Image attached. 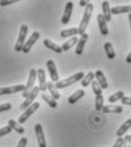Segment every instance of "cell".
I'll use <instances>...</instances> for the list:
<instances>
[{
  "label": "cell",
  "mask_w": 131,
  "mask_h": 147,
  "mask_svg": "<svg viewBox=\"0 0 131 147\" xmlns=\"http://www.w3.org/2000/svg\"><path fill=\"white\" fill-rule=\"evenodd\" d=\"M93 11H94V5L93 3H88L86 6V10H84V14H83V17L80 22V25L78 28V34L82 36L86 33V30L88 28V24H89V21L91 18V15H93Z\"/></svg>",
  "instance_id": "6da1fadb"
},
{
  "label": "cell",
  "mask_w": 131,
  "mask_h": 147,
  "mask_svg": "<svg viewBox=\"0 0 131 147\" xmlns=\"http://www.w3.org/2000/svg\"><path fill=\"white\" fill-rule=\"evenodd\" d=\"M83 78H84V73H83V72H79V73L74 74V75H72V76H70V78H66L64 80H61V81L56 82L55 87H56L57 89H63V88L68 87V86H71V84H73V83H76L78 81L82 80Z\"/></svg>",
  "instance_id": "7a4b0ae2"
},
{
  "label": "cell",
  "mask_w": 131,
  "mask_h": 147,
  "mask_svg": "<svg viewBox=\"0 0 131 147\" xmlns=\"http://www.w3.org/2000/svg\"><path fill=\"white\" fill-rule=\"evenodd\" d=\"M35 80H36V70L32 69V70L30 71V74H29L28 83H26V86H25L24 90L22 91V96H23L24 98H26V97L29 96V94H30V92H31V91L33 90V88H34V82H35Z\"/></svg>",
  "instance_id": "3957f363"
},
{
  "label": "cell",
  "mask_w": 131,
  "mask_h": 147,
  "mask_svg": "<svg viewBox=\"0 0 131 147\" xmlns=\"http://www.w3.org/2000/svg\"><path fill=\"white\" fill-rule=\"evenodd\" d=\"M28 25L26 24H23L20 29V34H18V39L16 41V45H15V50L16 51H22L23 49V46L25 43V38L28 34Z\"/></svg>",
  "instance_id": "277c9868"
},
{
  "label": "cell",
  "mask_w": 131,
  "mask_h": 147,
  "mask_svg": "<svg viewBox=\"0 0 131 147\" xmlns=\"http://www.w3.org/2000/svg\"><path fill=\"white\" fill-rule=\"evenodd\" d=\"M39 87H34L33 88V90L29 94V96L25 98V100L22 103V105H21V111H25L28 107H30L31 105H32L33 103H34V99L38 97V95H39Z\"/></svg>",
  "instance_id": "5b68a950"
},
{
  "label": "cell",
  "mask_w": 131,
  "mask_h": 147,
  "mask_svg": "<svg viewBox=\"0 0 131 147\" xmlns=\"http://www.w3.org/2000/svg\"><path fill=\"white\" fill-rule=\"evenodd\" d=\"M39 107H40V104H39V103H33L30 107H28L26 110L24 111V113H23V114L20 116V119H18L20 124H22V123L26 122V120H28V119H29V117L32 115L33 113H34L36 110H39Z\"/></svg>",
  "instance_id": "8992f818"
},
{
  "label": "cell",
  "mask_w": 131,
  "mask_h": 147,
  "mask_svg": "<svg viewBox=\"0 0 131 147\" xmlns=\"http://www.w3.org/2000/svg\"><path fill=\"white\" fill-rule=\"evenodd\" d=\"M34 131H35V136H36V139H38L39 147H47L46 139H45V134H43V129H42V125L40 123H36L35 124Z\"/></svg>",
  "instance_id": "52a82bcc"
},
{
  "label": "cell",
  "mask_w": 131,
  "mask_h": 147,
  "mask_svg": "<svg viewBox=\"0 0 131 147\" xmlns=\"http://www.w3.org/2000/svg\"><path fill=\"white\" fill-rule=\"evenodd\" d=\"M39 38H40V33H39L38 31H34L32 34H31L30 39H29V40H28V41L24 43L22 51H23L24 54H28V53L31 50V48L33 47V45L36 42V40H39Z\"/></svg>",
  "instance_id": "ba28073f"
},
{
  "label": "cell",
  "mask_w": 131,
  "mask_h": 147,
  "mask_svg": "<svg viewBox=\"0 0 131 147\" xmlns=\"http://www.w3.org/2000/svg\"><path fill=\"white\" fill-rule=\"evenodd\" d=\"M24 88H25L24 84H17V86H11V87L0 88V96L1 95H11V94L21 92V91L24 90Z\"/></svg>",
  "instance_id": "9c48e42d"
},
{
  "label": "cell",
  "mask_w": 131,
  "mask_h": 147,
  "mask_svg": "<svg viewBox=\"0 0 131 147\" xmlns=\"http://www.w3.org/2000/svg\"><path fill=\"white\" fill-rule=\"evenodd\" d=\"M47 67H48V72L50 74V78H51V82H58L59 76H58V72H57L55 62L53 59L47 61Z\"/></svg>",
  "instance_id": "30bf717a"
},
{
  "label": "cell",
  "mask_w": 131,
  "mask_h": 147,
  "mask_svg": "<svg viewBox=\"0 0 131 147\" xmlns=\"http://www.w3.org/2000/svg\"><path fill=\"white\" fill-rule=\"evenodd\" d=\"M36 78L39 80V90L46 91L47 90V81H46V72L43 69H39L36 71Z\"/></svg>",
  "instance_id": "8fae6325"
},
{
  "label": "cell",
  "mask_w": 131,
  "mask_h": 147,
  "mask_svg": "<svg viewBox=\"0 0 131 147\" xmlns=\"http://www.w3.org/2000/svg\"><path fill=\"white\" fill-rule=\"evenodd\" d=\"M72 11H73V2L68 1V2H66L64 14H63V17H62V23L63 24H67L70 22L71 16H72Z\"/></svg>",
  "instance_id": "7c38bea8"
},
{
  "label": "cell",
  "mask_w": 131,
  "mask_h": 147,
  "mask_svg": "<svg viewBox=\"0 0 131 147\" xmlns=\"http://www.w3.org/2000/svg\"><path fill=\"white\" fill-rule=\"evenodd\" d=\"M97 22H98V26H99V31L103 36H107L108 34V28H107V23L104 18V16L101 14L97 15Z\"/></svg>",
  "instance_id": "4fadbf2b"
},
{
  "label": "cell",
  "mask_w": 131,
  "mask_h": 147,
  "mask_svg": "<svg viewBox=\"0 0 131 147\" xmlns=\"http://www.w3.org/2000/svg\"><path fill=\"white\" fill-rule=\"evenodd\" d=\"M111 14L120 15V14H131V5L129 6H116L111 9Z\"/></svg>",
  "instance_id": "5bb4252c"
},
{
  "label": "cell",
  "mask_w": 131,
  "mask_h": 147,
  "mask_svg": "<svg viewBox=\"0 0 131 147\" xmlns=\"http://www.w3.org/2000/svg\"><path fill=\"white\" fill-rule=\"evenodd\" d=\"M101 8H103V16L107 22H109L112 20V14H111V7H109V2L108 1H103L101 2Z\"/></svg>",
  "instance_id": "9a60e30c"
},
{
  "label": "cell",
  "mask_w": 131,
  "mask_h": 147,
  "mask_svg": "<svg viewBox=\"0 0 131 147\" xmlns=\"http://www.w3.org/2000/svg\"><path fill=\"white\" fill-rule=\"evenodd\" d=\"M88 38H89L88 34L84 33V34H82L81 38L79 39V41H78V43H76V49H75V53H76L78 55H81V54L83 53V48H84V46H86V42H87Z\"/></svg>",
  "instance_id": "2e32d148"
},
{
  "label": "cell",
  "mask_w": 131,
  "mask_h": 147,
  "mask_svg": "<svg viewBox=\"0 0 131 147\" xmlns=\"http://www.w3.org/2000/svg\"><path fill=\"white\" fill-rule=\"evenodd\" d=\"M95 78L97 79V82H98V84L100 86L101 89H107L108 88V82L106 80V76L104 75V73L101 71H97L95 73Z\"/></svg>",
  "instance_id": "e0dca14e"
},
{
  "label": "cell",
  "mask_w": 131,
  "mask_h": 147,
  "mask_svg": "<svg viewBox=\"0 0 131 147\" xmlns=\"http://www.w3.org/2000/svg\"><path fill=\"white\" fill-rule=\"evenodd\" d=\"M47 89L49 90V92H50V96L55 99V100H57V99H59V97H61V95H59V92H58V89L55 87V83L54 82H47Z\"/></svg>",
  "instance_id": "ac0fdd59"
},
{
  "label": "cell",
  "mask_w": 131,
  "mask_h": 147,
  "mask_svg": "<svg viewBox=\"0 0 131 147\" xmlns=\"http://www.w3.org/2000/svg\"><path fill=\"white\" fill-rule=\"evenodd\" d=\"M43 45L48 48V49H51L53 51H55V53H57V54H61L63 50H62V48L58 46V45H56L55 42H53L51 40H49V39H45L43 40Z\"/></svg>",
  "instance_id": "d6986e66"
},
{
  "label": "cell",
  "mask_w": 131,
  "mask_h": 147,
  "mask_svg": "<svg viewBox=\"0 0 131 147\" xmlns=\"http://www.w3.org/2000/svg\"><path fill=\"white\" fill-rule=\"evenodd\" d=\"M8 127H9L11 130H15L17 134L23 135V134L25 132V129H24L18 122H16L15 120H9V121H8Z\"/></svg>",
  "instance_id": "ffe728a7"
},
{
  "label": "cell",
  "mask_w": 131,
  "mask_h": 147,
  "mask_svg": "<svg viewBox=\"0 0 131 147\" xmlns=\"http://www.w3.org/2000/svg\"><path fill=\"white\" fill-rule=\"evenodd\" d=\"M131 128V119L129 120H127L119 129H117V131H116V136L119 137V138H122V136L128 131V129H130Z\"/></svg>",
  "instance_id": "44dd1931"
},
{
  "label": "cell",
  "mask_w": 131,
  "mask_h": 147,
  "mask_svg": "<svg viewBox=\"0 0 131 147\" xmlns=\"http://www.w3.org/2000/svg\"><path fill=\"white\" fill-rule=\"evenodd\" d=\"M83 96H84V90L79 89V90H76L73 95L70 96V98H68V103H70V104H75V103H76L79 99H81Z\"/></svg>",
  "instance_id": "7402d4cb"
},
{
  "label": "cell",
  "mask_w": 131,
  "mask_h": 147,
  "mask_svg": "<svg viewBox=\"0 0 131 147\" xmlns=\"http://www.w3.org/2000/svg\"><path fill=\"white\" fill-rule=\"evenodd\" d=\"M104 49H105V51H106L107 58H109V59H114V58H115V50H114L113 45H112L111 42H106V43L104 45Z\"/></svg>",
  "instance_id": "603a6c76"
},
{
  "label": "cell",
  "mask_w": 131,
  "mask_h": 147,
  "mask_svg": "<svg viewBox=\"0 0 131 147\" xmlns=\"http://www.w3.org/2000/svg\"><path fill=\"white\" fill-rule=\"evenodd\" d=\"M76 34H78V28H71V29L61 31V37L62 38H73L76 37Z\"/></svg>",
  "instance_id": "cb8c5ba5"
},
{
  "label": "cell",
  "mask_w": 131,
  "mask_h": 147,
  "mask_svg": "<svg viewBox=\"0 0 131 147\" xmlns=\"http://www.w3.org/2000/svg\"><path fill=\"white\" fill-rule=\"evenodd\" d=\"M78 41H79V39H78L76 37L71 38L70 40H67V41H66L65 43H64L61 48H62V50H63V51H67V50H70L74 45H76V43H78Z\"/></svg>",
  "instance_id": "d4e9b609"
},
{
  "label": "cell",
  "mask_w": 131,
  "mask_h": 147,
  "mask_svg": "<svg viewBox=\"0 0 131 147\" xmlns=\"http://www.w3.org/2000/svg\"><path fill=\"white\" fill-rule=\"evenodd\" d=\"M104 113H122L123 107L122 106H113V105H108V106H104L103 107Z\"/></svg>",
  "instance_id": "484cf974"
},
{
  "label": "cell",
  "mask_w": 131,
  "mask_h": 147,
  "mask_svg": "<svg viewBox=\"0 0 131 147\" xmlns=\"http://www.w3.org/2000/svg\"><path fill=\"white\" fill-rule=\"evenodd\" d=\"M41 97H42V99L50 106V107H53V109H55L56 106H57V102L51 97V96H49V95H46V94H42L41 95Z\"/></svg>",
  "instance_id": "4316f807"
},
{
  "label": "cell",
  "mask_w": 131,
  "mask_h": 147,
  "mask_svg": "<svg viewBox=\"0 0 131 147\" xmlns=\"http://www.w3.org/2000/svg\"><path fill=\"white\" fill-rule=\"evenodd\" d=\"M94 79H95V73H93V72H89V73L87 74L83 79H82V82H81V84L83 86V87H88L89 84H91V82L94 81Z\"/></svg>",
  "instance_id": "83f0119b"
},
{
  "label": "cell",
  "mask_w": 131,
  "mask_h": 147,
  "mask_svg": "<svg viewBox=\"0 0 131 147\" xmlns=\"http://www.w3.org/2000/svg\"><path fill=\"white\" fill-rule=\"evenodd\" d=\"M123 97H124V92H123V91H117V92H115V94H113V95L109 96L108 102H109V103H115V102L122 99Z\"/></svg>",
  "instance_id": "f1b7e54d"
},
{
  "label": "cell",
  "mask_w": 131,
  "mask_h": 147,
  "mask_svg": "<svg viewBox=\"0 0 131 147\" xmlns=\"http://www.w3.org/2000/svg\"><path fill=\"white\" fill-rule=\"evenodd\" d=\"M104 107V97L103 95L96 96V100H95V109L96 111H101Z\"/></svg>",
  "instance_id": "f546056e"
},
{
  "label": "cell",
  "mask_w": 131,
  "mask_h": 147,
  "mask_svg": "<svg viewBox=\"0 0 131 147\" xmlns=\"http://www.w3.org/2000/svg\"><path fill=\"white\" fill-rule=\"evenodd\" d=\"M91 87H93V90H94V92H95L96 96L103 95V94H101V90H103V89L100 88V86L98 84L97 81H93V82H91Z\"/></svg>",
  "instance_id": "4dcf8cb0"
},
{
  "label": "cell",
  "mask_w": 131,
  "mask_h": 147,
  "mask_svg": "<svg viewBox=\"0 0 131 147\" xmlns=\"http://www.w3.org/2000/svg\"><path fill=\"white\" fill-rule=\"evenodd\" d=\"M10 131H11V129H10L8 125H7V127L1 128V129H0V138H1V137H3V136H6V135H8Z\"/></svg>",
  "instance_id": "1f68e13d"
},
{
  "label": "cell",
  "mask_w": 131,
  "mask_h": 147,
  "mask_svg": "<svg viewBox=\"0 0 131 147\" xmlns=\"http://www.w3.org/2000/svg\"><path fill=\"white\" fill-rule=\"evenodd\" d=\"M10 109H11V104H9V103L1 104V105H0V113H1V112H6V111H9Z\"/></svg>",
  "instance_id": "d6a6232c"
},
{
  "label": "cell",
  "mask_w": 131,
  "mask_h": 147,
  "mask_svg": "<svg viewBox=\"0 0 131 147\" xmlns=\"http://www.w3.org/2000/svg\"><path fill=\"white\" fill-rule=\"evenodd\" d=\"M122 147H131V136H126L123 138V146Z\"/></svg>",
  "instance_id": "836d02e7"
},
{
  "label": "cell",
  "mask_w": 131,
  "mask_h": 147,
  "mask_svg": "<svg viewBox=\"0 0 131 147\" xmlns=\"http://www.w3.org/2000/svg\"><path fill=\"white\" fill-rule=\"evenodd\" d=\"M17 0H0V6H8L11 3H15Z\"/></svg>",
  "instance_id": "e575fe53"
},
{
  "label": "cell",
  "mask_w": 131,
  "mask_h": 147,
  "mask_svg": "<svg viewBox=\"0 0 131 147\" xmlns=\"http://www.w3.org/2000/svg\"><path fill=\"white\" fill-rule=\"evenodd\" d=\"M26 144H28V138L23 137V138L20 140V143H18L17 147H26Z\"/></svg>",
  "instance_id": "d590c367"
},
{
  "label": "cell",
  "mask_w": 131,
  "mask_h": 147,
  "mask_svg": "<svg viewBox=\"0 0 131 147\" xmlns=\"http://www.w3.org/2000/svg\"><path fill=\"white\" fill-rule=\"evenodd\" d=\"M121 102H122V104H124V105L131 106V97H123V98L121 99Z\"/></svg>",
  "instance_id": "8d00e7d4"
},
{
  "label": "cell",
  "mask_w": 131,
  "mask_h": 147,
  "mask_svg": "<svg viewBox=\"0 0 131 147\" xmlns=\"http://www.w3.org/2000/svg\"><path fill=\"white\" fill-rule=\"evenodd\" d=\"M123 146V138H117L113 147H122Z\"/></svg>",
  "instance_id": "74e56055"
},
{
  "label": "cell",
  "mask_w": 131,
  "mask_h": 147,
  "mask_svg": "<svg viewBox=\"0 0 131 147\" xmlns=\"http://www.w3.org/2000/svg\"><path fill=\"white\" fill-rule=\"evenodd\" d=\"M79 3H80V6H81V7H86V6L89 3V1H84V0H81Z\"/></svg>",
  "instance_id": "f35d334b"
},
{
  "label": "cell",
  "mask_w": 131,
  "mask_h": 147,
  "mask_svg": "<svg viewBox=\"0 0 131 147\" xmlns=\"http://www.w3.org/2000/svg\"><path fill=\"white\" fill-rule=\"evenodd\" d=\"M126 59H127V63H129V64H131V51L129 53V55L127 56V58H126Z\"/></svg>",
  "instance_id": "ab89813d"
},
{
  "label": "cell",
  "mask_w": 131,
  "mask_h": 147,
  "mask_svg": "<svg viewBox=\"0 0 131 147\" xmlns=\"http://www.w3.org/2000/svg\"><path fill=\"white\" fill-rule=\"evenodd\" d=\"M129 22H130V29H131V14H129Z\"/></svg>",
  "instance_id": "60d3db41"
}]
</instances>
